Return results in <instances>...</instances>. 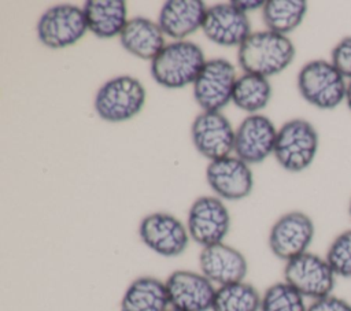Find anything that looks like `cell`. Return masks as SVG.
Wrapping results in <instances>:
<instances>
[{"label":"cell","instance_id":"cell-6","mask_svg":"<svg viewBox=\"0 0 351 311\" xmlns=\"http://www.w3.org/2000/svg\"><path fill=\"white\" fill-rule=\"evenodd\" d=\"M284 281L304 299L317 300L332 295L336 285V274L325 256L307 251L285 262Z\"/></svg>","mask_w":351,"mask_h":311},{"label":"cell","instance_id":"cell-3","mask_svg":"<svg viewBox=\"0 0 351 311\" xmlns=\"http://www.w3.org/2000/svg\"><path fill=\"white\" fill-rule=\"evenodd\" d=\"M300 96L319 110H333L346 101L348 82L335 69L330 60L307 62L298 74Z\"/></svg>","mask_w":351,"mask_h":311},{"label":"cell","instance_id":"cell-30","mask_svg":"<svg viewBox=\"0 0 351 311\" xmlns=\"http://www.w3.org/2000/svg\"><path fill=\"white\" fill-rule=\"evenodd\" d=\"M346 104L347 107L350 108L351 111V81L348 82V86H347V95H346Z\"/></svg>","mask_w":351,"mask_h":311},{"label":"cell","instance_id":"cell-19","mask_svg":"<svg viewBox=\"0 0 351 311\" xmlns=\"http://www.w3.org/2000/svg\"><path fill=\"white\" fill-rule=\"evenodd\" d=\"M119 42L129 53L151 62L166 47L159 25L143 16H134L126 22L119 34Z\"/></svg>","mask_w":351,"mask_h":311},{"label":"cell","instance_id":"cell-10","mask_svg":"<svg viewBox=\"0 0 351 311\" xmlns=\"http://www.w3.org/2000/svg\"><path fill=\"white\" fill-rule=\"evenodd\" d=\"M314 234L315 226L307 214L289 211L273 223L267 242L276 258L288 262L308 251Z\"/></svg>","mask_w":351,"mask_h":311},{"label":"cell","instance_id":"cell-21","mask_svg":"<svg viewBox=\"0 0 351 311\" xmlns=\"http://www.w3.org/2000/svg\"><path fill=\"white\" fill-rule=\"evenodd\" d=\"M166 284L159 278L144 275L130 282L126 288L119 311H169Z\"/></svg>","mask_w":351,"mask_h":311},{"label":"cell","instance_id":"cell-14","mask_svg":"<svg viewBox=\"0 0 351 311\" xmlns=\"http://www.w3.org/2000/svg\"><path fill=\"white\" fill-rule=\"evenodd\" d=\"M276 138L274 123L262 114H251L241 121L236 130L233 151L243 162L256 164L274 152Z\"/></svg>","mask_w":351,"mask_h":311},{"label":"cell","instance_id":"cell-11","mask_svg":"<svg viewBox=\"0 0 351 311\" xmlns=\"http://www.w3.org/2000/svg\"><path fill=\"white\" fill-rule=\"evenodd\" d=\"M138 236L145 247L165 258L180 256L189 244L186 226L169 212H152L138 225Z\"/></svg>","mask_w":351,"mask_h":311},{"label":"cell","instance_id":"cell-23","mask_svg":"<svg viewBox=\"0 0 351 311\" xmlns=\"http://www.w3.org/2000/svg\"><path fill=\"white\" fill-rule=\"evenodd\" d=\"M271 97V86L266 77L244 73L236 79L232 101L245 112L256 114L265 108Z\"/></svg>","mask_w":351,"mask_h":311},{"label":"cell","instance_id":"cell-32","mask_svg":"<svg viewBox=\"0 0 351 311\" xmlns=\"http://www.w3.org/2000/svg\"><path fill=\"white\" fill-rule=\"evenodd\" d=\"M169 311H177V310H173V308H170V310H169Z\"/></svg>","mask_w":351,"mask_h":311},{"label":"cell","instance_id":"cell-8","mask_svg":"<svg viewBox=\"0 0 351 311\" xmlns=\"http://www.w3.org/2000/svg\"><path fill=\"white\" fill-rule=\"evenodd\" d=\"M186 229L202 248L223 242L230 229V214L219 197L200 196L189 207Z\"/></svg>","mask_w":351,"mask_h":311},{"label":"cell","instance_id":"cell-7","mask_svg":"<svg viewBox=\"0 0 351 311\" xmlns=\"http://www.w3.org/2000/svg\"><path fill=\"white\" fill-rule=\"evenodd\" d=\"M88 30L82 8L73 4L49 7L37 22V37L51 49H60L75 44Z\"/></svg>","mask_w":351,"mask_h":311},{"label":"cell","instance_id":"cell-17","mask_svg":"<svg viewBox=\"0 0 351 311\" xmlns=\"http://www.w3.org/2000/svg\"><path fill=\"white\" fill-rule=\"evenodd\" d=\"M199 267L204 277L219 286L244 281L248 271L245 256L225 242L203 247L199 253Z\"/></svg>","mask_w":351,"mask_h":311},{"label":"cell","instance_id":"cell-2","mask_svg":"<svg viewBox=\"0 0 351 311\" xmlns=\"http://www.w3.org/2000/svg\"><path fill=\"white\" fill-rule=\"evenodd\" d=\"M202 48L192 41H173L151 62V75L156 84L169 89L193 85L204 63Z\"/></svg>","mask_w":351,"mask_h":311},{"label":"cell","instance_id":"cell-4","mask_svg":"<svg viewBox=\"0 0 351 311\" xmlns=\"http://www.w3.org/2000/svg\"><path fill=\"white\" fill-rule=\"evenodd\" d=\"M318 132L306 119L295 118L277 130L274 158L287 171L300 173L315 159L318 151Z\"/></svg>","mask_w":351,"mask_h":311},{"label":"cell","instance_id":"cell-24","mask_svg":"<svg viewBox=\"0 0 351 311\" xmlns=\"http://www.w3.org/2000/svg\"><path fill=\"white\" fill-rule=\"evenodd\" d=\"M262 296L248 282L218 286L211 311H259Z\"/></svg>","mask_w":351,"mask_h":311},{"label":"cell","instance_id":"cell-25","mask_svg":"<svg viewBox=\"0 0 351 311\" xmlns=\"http://www.w3.org/2000/svg\"><path fill=\"white\" fill-rule=\"evenodd\" d=\"M306 299L285 281L270 285L261 301L259 311H307Z\"/></svg>","mask_w":351,"mask_h":311},{"label":"cell","instance_id":"cell-18","mask_svg":"<svg viewBox=\"0 0 351 311\" xmlns=\"http://www.w3.org/2000/svg\"><path fill=\"white\" fill-rule=\"evenodd\" d=\"M207 7L200 0H169L160 8L158 25L163 34L181 41L202 29Z\"/></svg>","mask_w":351,"mask_h":311},{"label":"cell","instance_id":"cell-22","mask_svg":"<svg viewBox=\"0 0 351 311\" xmlns=\"http://www.w3.org/2000/svg\"><path fill=\"white\" fill-rule=\"evenodd\" d=\"M306 12L304 0H267L262 8V19L267 30L287 36L303 22Z\"/></svg>","mask_w":351,"mask_h":311},{"label":"cell","instance_id":"cell-16","mask_svg":"<svg viewBox=\"0 0 351 311\" xmlns=\"http://www.w3.org/2000/svg\"><path fill=\"white\" fill-rule=\"evenodd\" d=\"M207 184L219 199L241 200L254 188V177L248 163L237 156L211 160L206 170Z\"/></svg>","mask_w":351,"mask_h":311},{"label":"cell","instance_id":"cell-5","mask_svg":"<svg viewBox=\"0 0 351 311\" xmlns=\"http://www.w3.org/2000/svg\"><path fill=\"white\" fill-rule=\"evenodd\" d=\"M145 88L130 75H119L104 82L95 96V111L107 122H123L144 107Z\"/></svg>","mask_w":351,"mask_h":311},{"label":"cell","instance_id":"cell-15","mask_svg":"<svg viewBox=\"0 0 351 311\" xmlns=\"http://www.w3.org/2000/svg\"><path fill=\"white\" fill-rule=\"evenodd\" d=\"M202 30L214 44L240 47L251 34V23L247 14L232 3H221L207 8Z\"/></svg>","mask_w":351,"mask_h":311},{"label":"cell","instance_id":"cell-1","mask_svg":"<svg viewBox=\"0 0 351 311\" xmlns=\"http://www.w3.org/2000/svg\"><path fill=\"white\" fill-rule=\"evenodd\" d=\"M295 55V45L287 36L262 30L251 33L239 47L237 60L244 73L267 78L284 71Z\"/></svg>","mask_w":351,"mask_h":311},{"label":"cell","instance_id":"cell-9","mask_svg":"<svg viewBox=\"0 0 351 311\" xmlns=\"http://www.w3.org/2000/svg\"><path fill=\"white\" fill-rule=\"evenodd\" d=\"M236 79V69L229 60H207L193 82L195 101L203 111H219L232 100Z\"/></svg>","mask_w":351,"mask_h":311},{"label":"cell","instance_id":"cell-31","mask_svg":"<svg viewBox=\"0 0 351 311\" xmlns=\"http://www.w3.org/2000/svg\"><path fill=\"white\" fill-rule=\"evenodd\" d=\"M348 214H350V218H351V200H350V204H348Z\"/></svg>","mask_w":351,"mask_h":311},{"label":"cell","instance_id":"cell-13","mask_svg":"<svg viewBox=\"0 0 351 311\" xmlns=\"http://www.w3.org/2000/svg\"><path fill=\"white\" fill-rule=\"evenodd\" d=\"M236 132L228 118L219 111H203L191 126V138L204 158L217 160L229 156L234 149Z\"/></svg>","mask_w":351,"mask_h":311},{"label":"cell","instance_id":"cell-29","mask_svg":"<svg viewBox=\"0 0 351 311\" xmlns=\"http://www.w3.org/2000/svg\"><path fill=\"white\" fill-rule=\"evenodd\" d=\"M234 7H237L239 10H241L243 12H245L247 14V11H250V10H256V8H259V7H262L263 8V5H265V1H251V0H233V1H230Z\"/></svg>","mask_w":351,"mask_h":311},{"label":"cell","instance_id":"cell-26","mask_svg":"<svg viewBox=\"0 0 351 311\" xmlns=\"http://www.w3.org/2000/svg\"><path fill=\"white\" fill-rule=\"evenodd\" d=\"M325 259L336 277L351 278V229L339 233L332 240Z\"/></svg>","mask_w":351,"mask_h":311},{"label":"cell","instance_id":"cell-12","mask_svg":"<svg viewBox=\"0 0 351 311\" xmlns=\"http://www.w3.org/2000/svg\"><path fill=\"white\" fill-rule=\"evenodd\" d=\"M170 308L177 311H210L217 288L202 273L176 270L165 281Z\"/></svg>","mask_w":351,"mask_h":311},{"label":"cell","instance_id":"cell-20","mask_svg":"<svg viewBox=\"0 0 351 311\" xmlns=\"http://www.w3.org/2000/svg\"><path fill=\"white\" fill-rule=\"evenodd\" d=\"M82 10L88 30L99 38L119 36L129 21L126 18L128 8L123 0H88Z\"/></svg>","mask_w":351,"mask_h":311},{"label":"cell","instance_id":"cell-28","mask_svg":"<svg viewBox=\"0 0 351 311\" xmlns=\"http://www.w3.org/2000/svg\"><path fill=\"white\" fill-rule=\"evenodd\" d=\"M307 311H351V303L335 295H329L317 300H313Z\"/></svg>","mask_w":351,"mask_h":311},{"label":"cell","instance_id":"cell-27","mask_svg":"<svg viewBox=\"0 0 351 311\" xmlns=\"http://www.w3.org/2000/svg\"><path fill=\"white\" fill-rule=\"evenodd\" d=\"M330 63L348 82L351 81V36L343 37L330 52Z\"/></svg>","mask_w":351,"mask_h":311}]
</instances>
